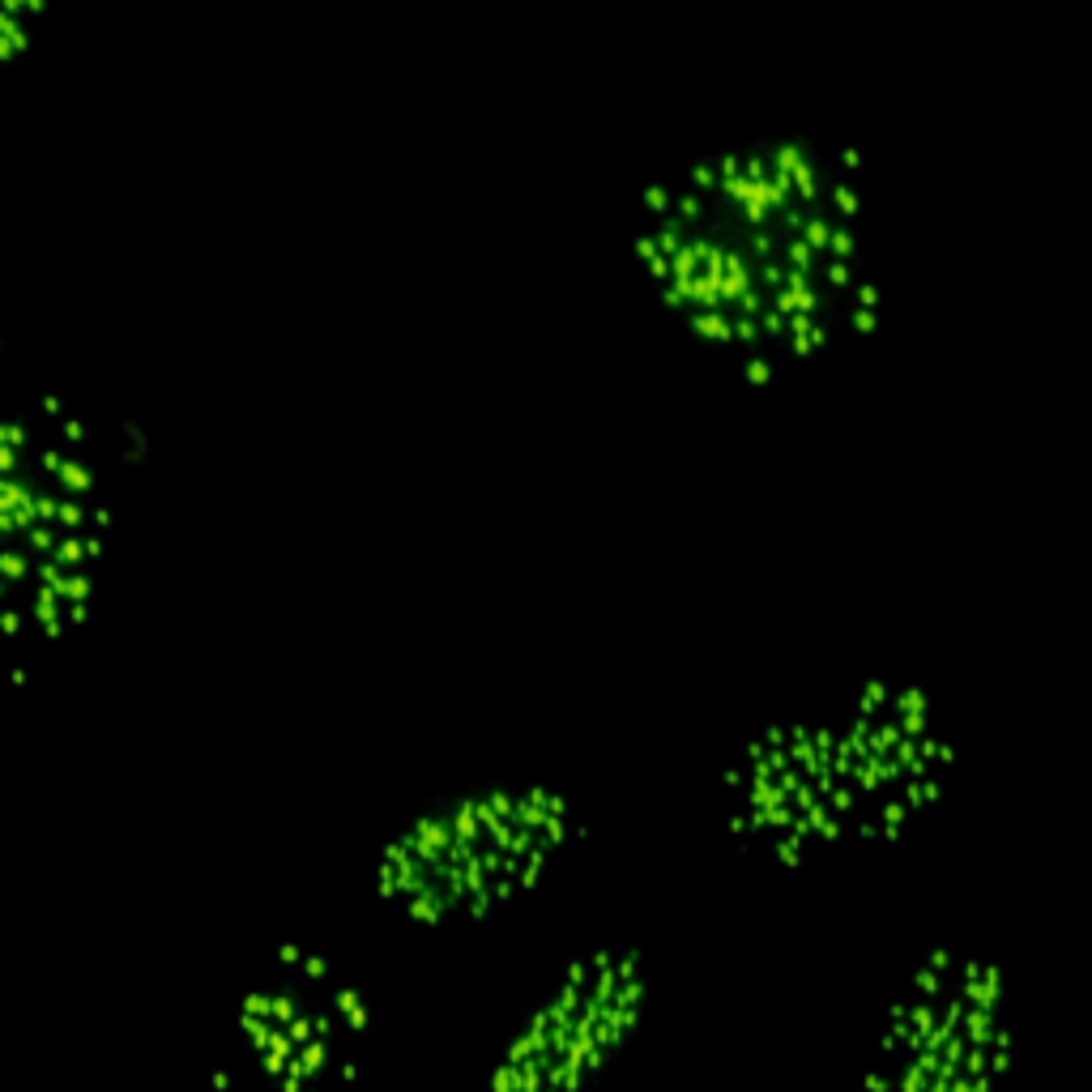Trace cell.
I'll return each instance as SVG.
<instances>
[{
	"mask_svg": "<svg viewBox=\"0 0 1092 1092\" xmlns=\"http://www.w3.org/2000/svg\"><path fill=\"white\" fill-rule=\"evenodd\" d=\"M952 743L921 687L866 683L820 713L772 717L721 768L726 832L751 858L807 862L896 841L939 807Z\"/></svg>",
	"mask_w": 1092,
	"mask_h": 1092,
	"instance_id": "obj_1",
	"label": "cell"
},
{
	"mask_svg": "<svg viewBox=\"0 0 1092 1092\" xmlns=\"http://www.w3.org/2000/svg\"><path fill=\"white\" fill-rule=\"evenodd\" d=\"M585 811L550 781H486L427 802L380 845L372 896L410 926L486 921L580 841Z\"/></svg>",
	"mask_w": 1092,
	"mask_h": 1092,
	"instance_id": "obj_2",
	"label": "cell"
},
{
	"mask_svg": "<svg viewBox=\"0 0 1092 1092\" xmlns=\"http://www.w3.org/2000/svg\"><path fill=\"white\" fill-rule=\"evenodd\" d=\"M111 508L94 470L14 440L0 486V598L5 640L47 649L86 628L108 598Z\"/></svg>",
	"mask_w": 1092,
	"mask_h": 1092,
	"instance_id": "obj_3",
	"label": "cell"
},
{
	"mask_svg": "<svg viewBox=\"0 0 1092 1092\" xmlns=\"http://www.w3.org/2000/svg\"><path fill=\"white\" fill-rule=\"evenodd\" d=\"M376 1020L316 952L286 948L227 1015L214 1092H363Z\"/></svg>",
	"mask_w": 1092,
	"mask_h": 1092,
	"instance_id": "obj_4",
	"label": "cell"
},
{
	"mask_svg": "<svg viewBox=\"0 0 1092 1092\" xmlns=\"http://www.w3.org/2000/svg\"><path fill=\"white\" fill-rule=\"evenodd\" d=\"M1007 1049L999 973L935 948L888 1003L850 1092H999Z\"/></svg>",
	"mask_w": 1092,
	"mask_h": 1092,
	"instance_id": "obj_5",
	"label": "cell"
},
{
	"mask_svg": "<svg viewBox=\"0 0 1092 1092\" xmlns=\"http://www.w3.org/2000/svg\"><path fill=\"white\" fill-rule=\"evenodd\" d=\"M653 999L640 943L602 939L568 956L508 1028L491 1092H589L628 1054Z\"/></svg>",
	"mask_w": 1092,
	"mask_h": 1092,
	"instance_id": "obj_6",
	"label": "cell"
}]
</instances>
